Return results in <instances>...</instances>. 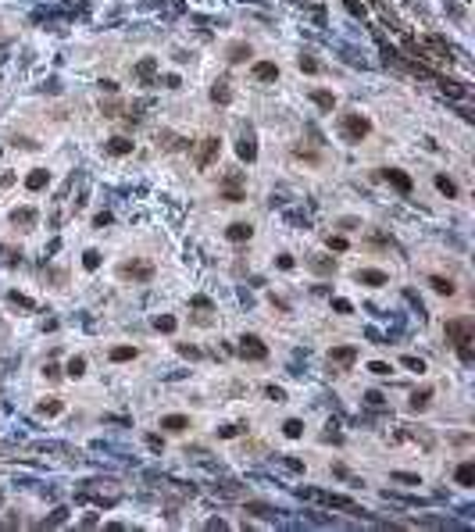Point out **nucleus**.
<instances>
[{
	"label": "nucleus",
	"instance_id": "nucleus-15",
	"mask_svg": "<svg viewBox=\"0 0 475 532\" xmlns=\"http://www.w3.org/2000/svg\"><path fill=\"white\" fill-rule=\"evenodd\" d=\"M247 57H250V47H247V43H232V47H229V61H232V64H240V61H247Z\"/></svg>",
	"mask_w": 475,
	"mask_h": 532
},
{
	"label": "nucleus",
	"instance_id": "nucleus-24",
	"mask_svg": "<svg viewBox=\"0 0 475 532\" xmlns=\"http://www.w3.org/2000/svg\"><path fill=\"white\" fill-rule=\"evenodd\" d=\"M436 189H440V193H447V196H457V186H454L447 175H436Z\"/></svg>",
	"mask_w": 475,
	"mask_h": 532
},
{
	"label": "nucleus",
	"instance_id": "nucleus-14",
	"mask_svg": "<svg viewBox=\"0 0 475 532\" xmlns=\"http://www.w3.org/2000/svg\"><path fill=\"white\" fill-rule=\"evenodd\" d=\"M211 100H218V104H229V100H232V90H229V83H215V86H211Z\"/></svg>",
	"mask_w": 475,
	"mask_h": 532
},
{
	"label": "nucleus",
	"instance_id": "nucleus-3",
	"mask_svg": "<svg viewBox=\"0 0 475 532\" xmlns=\"http://www.w3.org/2000/svg\"><path fill=\"white\" fill-rule=\"evenodd\" d=\"M304 497L318 500L325 507H336V511H358V504H354L350 497H336V493H318V489H304Z\"/></svg>",
	"mask_w": 475,
	"mask_h": 532
},
{
	"label": "nucleus",
	"instance_id": "nucleus-34",
	"mask_svg": "<svg viewBox=\"0 0 475 532\" xmlns=\"http://www.w3.org/2000/svg\"><path fill=\"white\" fill-rule=\"evenodd\" d=\"M300 68H304V72H318L322 64H318V61H314V57H300Z\"/></svg>",
	"mask_w": 475,
	"mask_h": 532
},
{
	"label": "nucleus",
	"instance_id": "nucleus-12",
	"mask_svg": "<svg viewBox=\"0 0 475 532\" xmlns=\"http://www.w3.org/2000/svg\"><path fill=\"white\" fill-rule=\"evenodd\" d=\"M236 154H240L243 161H254V157H257V143H254L250 136H243V140H240V147H236Z\"/></svg>",
	"mask_w": 475,
	"mask_h": 532
},
{
	"label": "nucleus",
	"instance_id": "nucleus-35",
	"mask_svg": "<svg viewBox=\"0 0 475 532\" xmlns=\"http://www.w3.org/2000/svg\"><path fill=\"white\" fill-rule=\"evenodd\" d=\"M368 372H375V375H389V364H382V361H375V364H368Z\"/></svg>",
	"mask_w": 475,
	"mask_h": 532
},
{
	"label": "nucleus",
	"instance_id": "nucleus-21",
	"mask_svg": "<svg viewBox=\"0 0 475 532\" xmlns=\"http://www.w3.org/2000/svg\"><path fill=\"white\" fill-rule=\"evenodd\" d=\"M136 72H140V79H147V83H150L154 72H157V61H154V57H147V61H140V68H136Z\"/></svg>",
	"mask_w": 475,
	"mask_h": 532
},
{
	"label": "nucleus",
	"instance_id": "nucleus-33",
	"mask_svg": "<svg viewBox=\"0 0 475 532\" xmlns=\"http://www.w3.org/2000/svg\"><path fill=\"white\" fill-rule=\"evenodd\" d=\"M404 368H411V372H425V361H418V357H404Z\"/></svg>",
	"mask_w": 475,
	"mask_h": 532
},
{
	"label": "nucleus",
	"instance_id": "nucleus-7",
	"mask_svg": "<svg viewBox=\"0 0 475 532\" xmlns=\"http://www.w3.org/2000/svg\"><path fill=\"white\" fill-rule=\"evenodd\" d=\"M329 361L347 368V364H354V361H358V350H354V347H332V350H329Z\"/></svg>",
	"mask_w": 475,
	"mask_h": 532
},
{
	"label": "nucleus",
	"instance_id": "nucleus-10",
	"mask_svg": "<svg viewBox=\"0 0 475 532\" xmlns=\"http://www.w3.org/2000/svg\"><path fill=\"white\" fill-rule=\"evenodd\" d=\"M161 429L182 432V429H189V418H186V415H168V418H161Z\"/></svg>",
	"mask_w": 475,
	"mask_h": 532
},
{
	"label": "nucleus",
	"instance_id": "nucleus-20",
	"mask_svg": "<svg viewBox=\"0 0 475 532\" xmlns=\"http://www.w3.org/2000/svg\"><path fill=\"white\" fill-rule=\"evenodd\" d=\"M25 186H29V189H43V186H47V172H43V168H36V172L25 179Z\"/></svg>",
	"mask_w": 475,
	"mask_h": 532
},
{
	"label": "nucleus",
	"instance_id": "nucleus-31",
	"mask_svg": "<svg viewBox=\"0 0 475 532\" xmlns=\"http://www.w3.org/2000/svg\"><path fill=\"white\" fill-rule=\"evenodd\" d=\"M83 264H86V268L93 272V268L100 264V254H97V250H86V257H83Z\"/></svg>",
	"mask_w": 475,
	"mask_h": 532
},
{
	"label": "nucleus",
	"instance_id": "nucleus-4",
	"mask_svg": "<svg viewBox=\"0 0 475 532\" xmlns=\"http://www.w3.org/2000/svg\"><path fill=\"white\" fill-rule=\"evenodd\" d=\"M218 150H222V140H215V136H208V140H200V147H196V168H211V161L218 157Z\"/></svg>",
	"mask_w": 475,
	"mask_h": 532
},
{
	"label": "nucleus",
	"instance_id": "nucleus-37",
	"mask_svg": "<svg viewBox=\"0 0 475 532\" xmlns=\"http://www.w3.org/2000/svg\"><path fill=\"white\" fill-rule=\"evenodd\" d=\"M43 375H47V379H57V375H61V368H57V364H47V368H43Z\"/></svg>",
	"mask_w": 475,
	"mask_h": 532
},
{
	"label": "nucleus",
	"instance_id": "nucleus-40",
	"mask_svg": "<svg viewBox=\"0 0 475 532\" xmlns=\"http://www.w3.org/2000/svg\"><path fill=\"white\" fill-rule=\"evenodd\" d=\"M179 354H186V357H200V350H196V347H179Z\"/></svg>",
	"mask_w": 475,
	"mask_h": 532
},
{
	"label": "nucleus",
	"instance_id": "nucleus-36",
	"mask_svg": "<svg viewBox=\"0 0 475 532\" xmlns=\"http://www.w3.org/2000/svg\"><path fill=\"white\" fill-rule=\"evenodd\" d=\"M329 247H332V250H347V239H343V236H336V239L329 236Z\"/></svg>",
	"mask_w": 475,
	"mask_h": 532
},
{
	"label": "nucleus",
	"instance_id": "nucleus-28",
	"mask_svg": "<svg viewBox=\"0 0 475 532\" xmlns=\"http://www.w3.org/2000/svg\"><path fill=\"white\" fill-rule=\"evenodd\" d=\"M154 329H161V332H172V329H175V318H168V314H165V318H154Z\"/></svg>",
	"mask_w": 475,
	"mask_h": 532
},
{
	"label": "nucleus",
	"instance_id": "nucleus-26",
	"mask_svg": "<svg viewBox=\"0 0 475 532\" xmlns=\"http://www.w3.org/2000/svg\"><path fill=\"white\" fill-rule=\"evenodd\" d=\"M311 97H314V104H318V107H325V111H332V104H336V100H332V93H325V90L311 93Z\"/></svg>",
	"mask_w": 475,
	"mask_h": 532
},
{
	"label": "nucleus",
	"instance_id": "nucleus-22",
	"mask_svg": "<svg viewBox=\"0 0 475 532\" xmlns=\"http://www.w3.org/2000/svg\"><path fill=\"white\" fill-rule=\"evenodd\" d=\"M457 482H461V486H471V482H475V464H461V468H457Z\"/></svg>",
	"mask_w": 475,
	"mask_h": 532
},
{
	"label": "nucleus",
	"instance_id": "nucleus-25",
	"mask_svg": "<svg viewBox=\"0 0 475 532\" xmlns=\"http://www.w3.org/2000/svg\"><path fill=\"white\" fill-rule=\"evenodd\" d=\"M129 357H136V347H114L111 350V361H129Z\"/></svg>",
	"mask_w": 475,
	"mask_h": 532
},
{
	"label": "nucleus",
	"instance_id": "nucleus-11",
	"mask_svg": "<svg viewBox=\"0 0 475 532\" xmlns=\"http://www.w3.org/2000/svg\"><path fill=\"white\" fill-rule=\"evenodd\" d=\"M382 175H386V179H389V182H393V186H397V189H404V193H408V189H411V179H408V175H404V172H397V168H386V172H382Z\"/></svg>",
	"mask_w": 475,
	"mask_h": 532
},
{
	"label": "nucleus",
	"instance_id": "nucleus-27",
	"mask_svg": "<svg viewBox=\"0 0 475 532\" xmlns=\"http://www.w3.org/2000/svg\"><path fill=\"white\" fill-rule=\"evenodd\" d=\"M283 432H286V436H290V439H297V436H300V432H304V425H300V422H297V418H290V422H286V425H283Z\"/></svg>",
	"mask_w": 475,
	"mask_h": 532
},
{
	"label": "nucleus",
	"instance_id": "nucleus-18",
	"mask_svg": "<svg viewBox=\"0 0 475 532\" xmlns=\"http://www.w3.org/2000/svg\"><path fill=\"white\" fill-rule=\"evenodd\" d=\"M429 282H432V290H436V293H447V297L454 293V282H450V279H443V275H432Z\"/></svg>",
	"mask_w": 475,
	"mask_h": 532
},
{
	"label": "nucleus",
	"instance_id": "nucleus-19",
	"mask_svg": "<svg viewBox=\"0 0 475 532\" xmlns=\"http://www.w3.org/2000/svg\"><path fill=\"white\" fill-rule=\"evenodd\" d=\"M358 282H368V286H382V282H386V272H358Z\"/></svg>",
	"mask_w": 475,
	"mask_h": 532
},
{
	"label": "nucleus",
	"instance_id": "nucleus-32",
	"mask_svg": "<svg viewBox=\"0 0 475 532\" xmlns=\"http://www.w3.org/2000/svg\"><path fill=\"white\" fill-rule=\"evenodd\" d=\"M247 511H254V514H261V518H272V507H268V504H247Z\"/></svg>",
	"mask_w": 475,
	"mask_h": 532
},
{
	"label": "nucleus",
	"instance_id": "nucleus-17",
	"mask_svg": "<svg viewBox=\"0 0 475 532\" xmlns=\"http://www.w3.org/2000/svg\"><path fill=\"white\" fill-rule=\"evenodd\" d=\"M11 222H15V225H25V229H29V225L36 222V211H32V208H22V211H15V215H11Z\"/></svg>",
	"mask_w": 475,
	"mask_h": 532
},
{
	"label": "nucleus",
	"instance_id": "nucleus-13",
	"mask_svg": "<svg viewBox=\"0 0 475 532\" xmlns=\"http://www.w3.org/2000/svg\"><path fill=\"white\" fill-rule=\"evenodd\" d=\"M107 150H111V154H132V140L114 136V140H107Z\"/></svg>",
	"mask_w": 475,
	"mask_h": 532
},
{
	"label": "nucleus",
	"instance_id": "nucleus-16",
	"mask_svg": "<svg viewBox=\"0 0 475 532\" xmlns=\"http://www.w3.org/2000/svg\"><path fill=\"white\" fill-rule=\"evenodd\" d=\"M36 411H39V415H61V411H64V404H61L57 396H50V400H43V404H39Z\"/></svg>",
	"mask_w": 475,
	"mask_h": 532
},
{
	"label": "nucleus",
	"instance_id": "nucleus-2",
	"mask_svg": "<svg viewBox=\"0 0 475 532\" xmlns=\"http://www.w3.org/2000/svg\"><path fill=\"white\" fill-rule=\"evenodd\" d=\"M340 132H343V140H350V143H361L368 132H372V125H368V118H361V114H340Z\"/></svg>",
	"mask_w": 475,
	"mask_h": 532
},
{
	"label": "nucleus",
	"instance_id": "nucleus-8",
	"mask_svg": "<svg viewBox=\"0 0 475 532\" xmlns=\"http://www.w3.org/2000/svg\"><path fill=\"white\" fill-rule=\"evenodd\" d=\"M254 79H261V83H275V79H279V68H275L272 61H257L254 64Z\"/></svg>",
	"mask_w": 475,
	"mask_h": 532
},
{
	"label": "nucleus",
	"instance_id": "nucleus-38",
	"mask_svg": "<svg viewBox=\"0 0 475 532\" xmlns=\"http://www.w3.org/2000/svg\"><path fill=\"white\" fill-rule=\"evenodd\" d=\"M393 479H400V482H415V486H418V475H408V472H397Z\"/></svg>",
	"mask_w": 475,
	"mask_h": 532
},
{
	"label": "nucleus",
	"instance_id": "nucleus-23",
	"mask_svg": "<svg viewBox=\"0 0 475 532\" xmlns=\"http://www.w3.org/2000/svg\"><path fill=\"white\" fill-rule=\"evenodd\" d=\"M83 372H86V357H72V361H68V375H72V379H79Z\"/></svg>",
	"mask_w": 475,
	"mask_h": 532
},
{
	"label": "nucleus",
	"instance_id": "nucleus-39",
	"mask_svg": "<svg viewBox=\"0 0 475 532\" xmlns=\"http://www.w3.org/2000/svg\"><path fill=\"white\" fill-rule=\"evenodd\" d=\"M365 400H368V404H372V407H379V404H382V393H375V389H372V393H368V396H365Z\"/></svg>",
	"mask_w": 475,
	"mask_h": 532
},
{
	"label": "nucleus",
	"instance_id": "nucleus-5",
	"mask_svg": "<svg viewBox=\"0 0 475 532\" xmlns=\"http://www.w3.org/2000/svg\"><path fill=\"white\" fill-rule=\"evenodd\" d=\"M118 275H122V279H140V282H147V279L154 275V268H150L147 261H125V264H118Z\"/></svg>",
	"mask_w": 475,
	"mask_h": 532
},
{
	"label": "nucleus",
	"instance_id": "nucleus-6",
	"mask_svg": "<svg viewBox=\"0 0 475 532\" xmlns=\"http://www.w3.org/2000/svg\"><path fill=\"white\" fill-rule=\"evenodd\" d=\"M240 357H254V361H264L268 357V347L257 340V336H243L240 340Z\"/></svg>",
	"mask_w": 475,
	"mask_h": 532
},
{
	"label": "nucleus",
	"instance_id": "nucleus-1",
	"mask_svg": "<svg viewBox=\"0 0 475 532\" xmlns=\"http://www.w3.org/2000/svg\"><path fill=\"white\" fill-rule=\"evenodd\" d=\"M447 340L454 343V350H457L461 361H471V357H475V350H471V343H475V325H471V318H454V321H447Z\"/></svg>",
	"mask_w": 475,
	"mask_h": 532
},
{
	"label": "nucleus",
	"instance_id": "nucleus-29",
	"mask_svg": "<svg viewBox=\"0 0 475 532\" xmlns=\"http://www.w3.org/2000/svg\"><path fill=\"white\" fill-rule=\"evenodd\" d=\"M311 268L325 275V272H332V261H329V257H314V261H311Z\"/></svg>",
	"mask_w": 475,
	"mask_h": 532
},
{
	"label": "nucleus",
	"instance_id": "nucleus-9",
	"mask_svg": "<svg viewBox=\"0 0 475 532\" xmlns=\"http://www.w3.org/2000/svg\"><path fill=\"white\" fill-rule=\"evenodd\" d=\"M225 236H229V239H232V243H243V239H250V236H254V229H250V225H247V222H232V225H229V232H225Z\"/></svg>",
	"mask_w": 475,
	"mask_h": 532
},
{
	"label": "nucleus",
	"instance_id": "nucleus-30",
	"mask_svg": "<svg viewBox=\"0 0 475 532\" xmlns=\"http://www.w3.org/2000/svg\"><path fill=\"white\" fill-rule=\"evenodd\" d=\"M425 404H429V389H425V393H415V396H411V407H415V411H422Z\"/></svg>",
	"mask_w": 475,
	"mask_h": 532
}]
</instances>
